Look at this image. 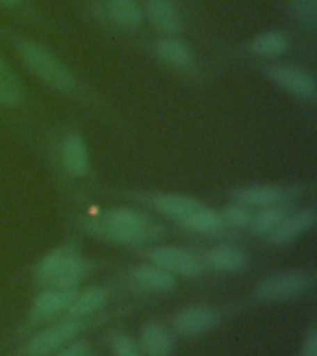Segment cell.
Wrapping results in <instances>:
<instances>
[{
    "label": "cell",
    "instance_id": "6da1fadb",
    "mask_svg": "<svg viewBox=\"0 0 317 356\" xmlns=\"http://www.w3.org/2000/svg\"><path fill=\"white\" fill-rule=\"evenodd\" d=\"M88 273V264L74 252V247H61L43 258L38 267V280L49 288H74Z\"/></svg>",
    "mask_w": 317,
    "mask_h": 356
},
{
    "label": "cell",
    "instance_id": "7a4b0ae2",
    "mask_svg": "<svg viewBox=\"0 0 317 356\" xmlns=\"http://www.w3.org/2000/svg\"><path fill=\"white\" fill-rule=\"evenodd\" d=\"M17 49L21 52L22 60L35 74H38L44 83H49L50 88L58 89V91H69L74 86L71 72L60 58L50 52L47 47L35 43V41H28V39H19L17 41Z\"/></svg>",
    "mask_w": 317,
    "mask_h": 356
},
{
    "label": "cell",
    "instance_id": "3957f363",
    "mask_svg": "<svg viewBox=\"0 0 317 356\" xmlns=\"http://www.w3.org/2000/svg\"><path fill=\"white\" fill-rule=\"evenodd\" d=\"M314 284V275L308 271L275 273L256 286V299L263 302H284L299 297Z\"/></svg>",
    "mask_w": 317,
    "mask_h": 356
},
{
    "label": "cell",
    "instance_id": "277c9868",
    "mask_svg": "<svg viewBox=\"0 0 317 356\" xmlns=\"http://www.w3.org/2000/svg\"><path fill=\"white\" fill-rule=\"evenodd\" d=\"M83 323L82 319H65V321L56 323L52 327L44 328L39 334H35L26 345V353L30 356H43L49 355L52 350L60 349L71 339H74L78 334L82 332Z\"/></svg>",
    "mask_w": 317,
    "mask_h": 356
},
{
    "label": "cell",
    "instance_id": "5b68a950",
    "mask_svg": "<svg viewBox=\"0 0 317 356\" xmlns=\"http://www.w3.org/2000/svg\"><path fill=\"white\" fill-rule=\"evenodd\" d=\"M266 72L273 82H277L280 88L289 91V93L297 95L304 100L316 99L317 86L310 72L291 65H271L267 67Z\"/></svg>",
    "mask_w": 317,
    "mask_h": 356
},
{
    "label": "cell",
    "instance_id": "8992f818",
    "mask_svg": "<svg viewBox=\"0 0 317 356\" xmlns=\"http://www.w3.org/2000/svg\"><path fill=\"white\" fill-rule=\"evenodd\" d=\"M221 321L219 312L210 306H189L172 317V328L180 336H199L216 328Z\"/></svg>",
    "mask_w": 317,
    "mask_h": 356
},
{
    "label": "cell",
    "instance_id": "52a82bcc",
    "mask_svg": "<svg viewBox=\"0 0 317 356\" xmlns=\"http://www.w3.org/2000/svg\"><path fill=\"white\" fill-rule=\"evenodd\" d=\"M149 256L154 261V266L169 273H178L182 277L195 278L202 273V264L199 258L178 247H158L150 250Z\"/></svg>",
    "mask_w": 317,
    "mask_h": 356
},
{
    "label": "cell",
    "instance_id": "ba28073f",
    "mask_svg": "<svg viewBox=\"0 0 317 356\" xmlns=\"http://www.w3.org/2000/svg\"><path fill=\"white\" fill-rule=\"evenodd\" d=\"M106 228H108V234H110L111 239L136 241V239L143 238L145 234L149 232V221H147V217L143 213L127 210V208H119V210L111 211L108 216Z\"/></svg>",
    "mask_w": 317,
    "mask_h": 356
},
{
    "label": "cell",
    "instance_id": "9c48e42d",
    "mask_svg": "<svg viewBox=\"0 0 317 356\" xmlns=\"http://www.w3.org/2000/svg\"><path fill=\"white\" fill-rule=\"evenodd\" d=\"M314 225H316V210L314 208L286 211L277 228L267 238L271 239L275 245H286L293 241L300 234L308 232Z\"/></svg>",
    "mask_w": 317,
    "mask_h": 356
},
{
    "label": "cell",
    "instance_id": "30bf717a",
    "mask_svg": "<svg viewBox=\"0 0 317 356\" xmlns=\"http://www.w3.org/2000/svg\"><path fill=\"white\" fill-rule=\"evenodd\" d=\"M143 13L158 32L167 35L182 32L184 17L174 0H147Z\"/></svg>",
    "mask_w": 317,
    "mask_h": 356
},
{
    "label": "cell",
    "instance_id": "8fae6325",
    "mask_svg": "<svg viewBox=\"0 0 317 356\" xmlns=\"http://www.w3.org/2000/svg\"><path fill=\"white\" fill-rule=\"evenodd\" d=\"M76 295V286L74 288H49L33 300L32 317L35 321H44V319L58 316L71 306Z\"/></svg>",
    "mask_w": 317,
    "mask_h": 356
},
{
    "label": "cell",
    "instance_id": "7c38bea8",
    "mask_svg": "<svg viewBox=\"0 0 317 356\" xmlns=\"http://www.w3.org/2000/svg\"><path fill=\"white\" fill-rule=\"evenodd\" d=\"M232 199L239 204L252 206V208H275V206H282L289 199V191L271 186H252V188L234 191Z\"/></svg>",
    "mask_w": 317,
    "mask_h": 356
},
{
    "label": "cell",
    "instance_id": "4fadbf2b",
    "mask_svg": "<svg viewBox=\"0 0 317 356\" xmlns=\"http://www.w3.org/2000/svg\"><path fill=\"white\" fill-rule=\"evenodd\" d=\"M104 15L115 26L124 30H136L143 22V8L138 0H102Z\"/></svg>",
    "mask_w": 317,
    "mask_h": 356
},
{
    "label": "cell",
    "instance_id": "5bb4252c",
    "mask_svg": "<svg viewBox=\"0 0 317 356\" xmlns=\"http://www.w3.org/2000/svg\"><path fill=\"white\" fill-rule=\"evenodd\" d=\"M139 345L147 356H169L172 350V338L161 323H147L139 336Z\"/></svg>",
    "mask_w": 317,
    "mask_h": 356
},
{
    "label": "cell",
    "instance_id": "9a60e30c",
    "mask_svg": "<svg viewBox=\"0 0 317 356\" xmlns=\"http://www.w3.org/2000/svg\"><path fill=\"white\" fill-rule=\"evenodd\" d=\"M110 299V295L104 288L93 286V288L83 289L82 293L78 291L71 306L67 308V314L71 319H83V317L91 316L95 312H99L100 308H104L106 302Z\"/></svg>",
    "mask_w": 317,
    "mask_h": 356
},
{
    "label": "cell",
    "instance_id": "2e32d148",
    "mask_svg": "<svg viewBox=\"0 0 317 356\" xmlns=\"http://www.w3.org/2000/svg\"><path fill=\"white\" fill-rule=\"evenodd\" d=\"M130 277L139 288L149 289V291H171L174 288V277L172 273L154 266L133 267Z\"/></svg>",
    "mask_w": 317,
    "mask_h": 356
},
{
    "label": "cell",
    "instance_id": "e0dca14e",
    "mask_svg": "<svg viewBox=\"0 0 317 356\" xmlns=\"http://www.w3.org/2000/svg\"><path fill=\"white\" fill-rule=\"evenodd\" d=\"M206 261L211 269L222 273L241 271L249 266V256L238 247H217L206 254Z\"/></svg>",
    "mask_w": 317,
    "mask_h": 356
},
{
    "label": "cell",
    "instance_id": "ac0fdd59",
    "mask_svg": "<svg viewBox=\"0 0 317 356\" xmlns=\"http://www.w3.org/2000/svg\"><path fill=\"white\" fill-rule=\"evenodd\" d=\"M63 163L69 175L83 177L89 169V154L83 139L78 134H69L63 143Z\"/></svg>",
    "mask_w": 317,
    "mask_h": 356
},
{
    "label": "cell",
    "instance_id": "d6986e66",
    "mask_svg": "<svg viewBox=\"0 0 317 356\" xmlns=\"http://www.w3.org/2000/svg\"><path fill=\"white\" fill-rule=\"evenodd\" d=\"M154 50L158 58H161L167 63H171V65L186 67L193 61V52H191V49L184 41L172 38V35L160 39L154 44Z\"/></svg>",
    "mask_w": 317,
    "mask_h": 356
},
{
    "label": "cell",
    "instance_id": "ffe728a7",
    "mask_svg": "<svg viewBox=\"0 0 317 356\" xmlns=\"http://www.w3.org/2000/svg\"><path fill=\"white\" fill-rule=\"evenodd\" d=\"M288 38L278 30H269V32L260 33L249 44L250 52L256 56H261V58H278L288 50Z\"/></svg>",
    "mask_w": 317,
    "mask_h": 356
},
{
    "label": "cell",
    "instance_id": "44dd1931",
    "mask_svg": "<svg viewBox=\"0 0 317 356\" xmlns=\"http://www.w3.org/2000/svg\"><path fill=\"white\" fill-rule=\"evenodd\" d=\"M22 83L8 63L0 58V104L15 108L22 102Z\"/></svg>",
    "mask_w": 317,
    "mask_h": 356
},
{
    "label": "cell",
    "instance_id": "7402d4cb",
    "mask_svg": "<svg viewBox=\"0 0 317 356\" xmlns=\"http://www.w3.org/2000/svg\"><path fill=\"white\" fill-rule=\"evenodd\" d=\"M180 225L188 228V230H191V232L213 234L222 227V221L221 216H219V211H213L210 210V208L199 206L197 210H193L191 213L182 217V219H180Z\"/></svg>",
    "mask_w": 317,
    "mask_h": 356
},
{
    "label": "cell",
    "instance_id": "603a6c76",
    "mask_svg": "<svg viewBox=\"0 0 317 356\" xmlns=\"http://www.w3.org/2000/svg\"><path fill=\"white\" fill-rule=\"evenodd\" d=\"M152 204L156 206L158 211L165 213V216L174 217L178 221L200 206L197 200L184 197V195H158V197L152 199Z\"/></svg>",
    "mask_w": 317,
    "mask_h": 356
},
{
    "label": "cell",
    "instance_id": "cb8c5ba5",
    "mask_svg": "<svg viewBox=\"0 0 317 356\" xmlns=\"http://www.w3.org/2000/svg\"><path fill=\"white\" fill-rule=\"evenodd\" d=\"M286 211L280 210V206H275V208H263V210L254 217V232L261 234V236H269V234L277 228V225L280 222V219L284 217Z\"/></svg>",
    "mask_w": 317,
    "mask_h": 356
},
{
    "label": "cell",
    "instance_id": "d4e9b609",
    "mask_svg": "<svg viewBox=\"0 0 317 356\" xmlns=\"http://www.w3.org/2000/svg\"><path fill=\"white\" fill-rule=\"evenodd\" d=\"M295 19L306 28H314L317 22V0H289Z\"/></svg>",
    "mask_w": 317,
    "mask_h": 356
},
{
    "label": "cell",
    "instance_id": "484cf974",
    "mask_svg": "<svg viewBox=\"0 0 317 356\" xmlns=\"http://www.w3.org/2000/svg\"><path fill=\"white\" fill-rule=\"evenodd\" d=\"M221 216L222 225H228L230 228L247 227L250 222V211L247 206L243 204H228L225 206V210L219 213Z\"/></svg>",
    "mask_w": 317,
    "mask_h": 356
},
{
    "label": "cell",
    "instance_id": "4316f807",
    "mask_svg": "<svg viewBox=\"0 0 317 356\" xmlns=\"http://www.w3.org/2000/svg\"><path fill=\"white\" fill-rule=\"evenodd\" d=\"M111 349L115 356H139V345L122 332H115L111 336Z\"/></svg>",
    "mask_w": 317,
    "mask_h": 356
},
{
    "label": "cell",
    "instance_id": "83f0119b",
    "mask_svg": "<svg viewBox=\"0 0 317 356\" xmlns=\"http://www.w3.org/2000/svg\"><path fill=\"white\" fill-rule=\"evenodd\" d=\"M89 343L86 339H78L72 343H65L58 356H89Z\"/></svg>",
    "mask_w": 317,
    "mask_h": 356
},
{
    "label": "cell",
    "instance_id": "f1b7e54d",
    "mask_svg": "<svg viewBox=\"0 0 317 356\" xmlns=\"http://www.w3.org/2000/svg\"><path fill=\"white\" fill-rule=\"evenodd\" d=\"M300 356H317V330L310 328L304 336L302 347H300Z\"/></svg>",
    "mask_w": 317,
    "mask_h": 356
},
{
    "label": "cell",
    "instance_id": "f546056e",
    "mask_svg": "<svg viewBox=\"0 0 317 356\" xmlns=\"http://www.w3.org/2000/svg\"><path fill=\"white\" fill-rule=\"evenodd\" d=\"M0 6L8 10H24L26 0H0Z\"/></svg>",
    "mask_w": 317,
    "mask_h": 356
}]
</instances>
